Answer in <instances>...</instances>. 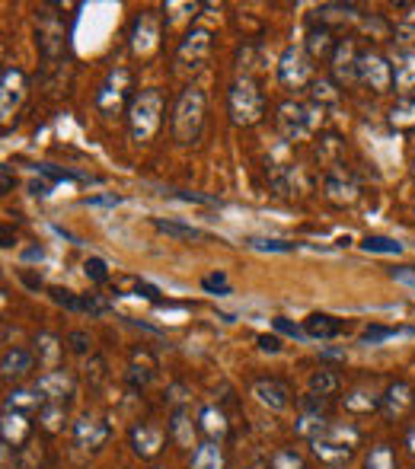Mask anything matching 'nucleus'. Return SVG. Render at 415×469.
Segmentation results:
<instances>
[{"mask_svg":"<svg viewBox=\"0 0 415 469\" xmlns=\"http://www.w3.org/2000/svg\"><path fill=\"white\" fill-rule=\"evenodd\" d=\"M205 112H208V99L205 90L189 83V87L179 93L173 109V135L179 144H195L201 137V128H205Z\"/></svg>","mask_w":415,"mask_h":469,"instance_id":"f257e3e1","label":"nucleus"},{"mask_svg":"<svg viewBox=\"0 0 415 469\" xmlns=\"http://www.w3.org/2000/svg\"><path fill=\"white\" fill-rule=\"evenodd\" d=\"M160 115H163V93L160 90H141V93L131 99V109H128V131H131V141L147 144L160 131Z\"/></svg>","mask_w":415,"mask_h":469,"instance_id":"f03ea898","label":"nucleus"},{"mask_svg":"<svg viewBox=\"0 0 415 469\" xmlns=\"http://www.w3.org/2000/svg\"><path fill=\"white\" fill-rule=\"evenodd\" d=\"M227 112H231V121L239 128L259 125L265 115L262 93L255 87L253 77H237L231 83V93H227Z\"/></svg>","mask_w":415,"mask_h":469,"instance_id":"7ed1b4c3","label":"nucleus"},{"mask_svg":"<svg viewBox=\"0 0 415 469\" xmlns=\"http://www.w3.org/2000/svg\"><path fill=\"white\" fill-rule=\"evenodd\" d=\"M131 74L125 67H112L109 77L103 80V87L96 90V109L103 119H115L125 112V106L131 109Z\"/></svg>","mask_w":415,"mask_h":469,"instance_id":"20e7f679","label":"nucleus"},{"mask_svg":"<svg viewBox=\"0 0 415 469\" xmlns=\"http://www.w3.org/2000/svg\"><path fill=\"white\" fill-rule=\"evenodd\" d=\"M208 55H211V32L192 29L189 35L179 42V48H176V71L179 74L199 71L201 64L208 61Z\"/></svg>","mask_w":415,"mask_h":469,"instance_id":"39448f33","label":"nucleus"},{"mask_svg":"<svg viewBox=\"0 0 415 469\" xmlns=\"http://www.w3.org/2000/svg\"><path fill=\"white\" fill-rule=\"evenodd\" d=\"M278 80L285 87H307L310 83V58L301 48H285L278 58Z\"/></svg>","mask_w":415,"mask_h":469,"instance_id":"423d86ee","label":"nucleus"},{"mask_svg":"<svg viewBox=\"0 0 415 469\" xmlns=\"http://www.w3.org/2000/svg\"><path fill=\"white\" fill-rule=\"evenodd\" d=\"M358 80H364L374 93H390L393 90V61H387L383 55H361L358 64Z\"/></svg>","mask_w":415,"mask_h":469,"instance_id":"0eeeda50","label":"nucleus"},{"mask_svg":"<svg viewBox=\"0 0 415 469\" xmlns=\"http://www.w3.org/2000/svg\"><path fill=\"white\" fill-rule=\"evenodd\" d=\"M106 441H109V425L99 415H80L77 422H74V447L87 450V454H96Z\"/></svg>","mask_w":415,"mask_h":469,"instance_id":"6e6552de","label":"nucleus"},{"mask_svg":"<svg viewBox=\"0 0 415 469\" xmlns=\"http://www.w3.org/2000/svg\"><path fill=\"white\" fill-rule=\"evenodd\" d=\"M26 74L20 67H4L0 74V112H4V119H10L26 99Z\"/></svg>","mask_w":415,"mask_h":469,"instance_id":"1a4fd4ad","label":"nucleus"},{"mask_svg":"<svg viewBox=\"0 0 415 469\" xmlns=\"http://www.w3.org/2000/svg\"><path fill=\"white\" fill-rule=\"evenodd\" d=\"M249 393H253L255 403L262 409H269V412H285V409L291 406V390H287L281 380H275V377H259Z\"/></svg>","mask_w":415,"mask_h":469,"instance_id":"9d476101","label":"nucleus"},{"mask_svg":"<svg viewBox=\"0 0 415 469\" xmlns=\"http://www.w3.org/2000/svg\"><path fill=\"white\" fill-rule=\"evenodd\" d=\"M313 112L307 109V106L301 103H285L278 109V128H281V135L291 137V141H301L307 131L313 128Z\"/></svg>","mask_w":415,"mask_h":469,"instance_id":"9b49d317","label":"nucleus"},{"mask_svg":"<svg viewBox=\"0 0 415 469\" xmlns=\"http://www.w3.org/2000/svg\"><path fill=\"white\" fill-rule=\"evenodd\" d=\"M32 390L39 393L45 403H58V406H64V403L74 396V377L67 374V371H45Z\"/></svg>","mask_w":415,"mask_h":469,"instance_id":"f8f14e48","label":"nucleus"},{"mask_svg":"<svg viewBox=\"0 0 415 469\" xmlns=\"http://www.w3.org/2000/svg\"><path fill=\"white\" fill-rule=\"evenodd\" d=\"M157 42H160V23L153 13H141L131 23V51L137 58H147L157 51Z\"/></svg>","mask_w":415,"mask_h":469,"instance_id":"ddd939ff","label":"nucleus"},{"mask_svg":"<svg viewBox=\"0 0 415 469\" xmlns=\"http://www.w3.org/2000/svg\"><path fill=\"white\" fill-rule=\"evenodd\" d=\"M163 444H167V434L157 425H135L131 428V447L141 460H153L163 450Z\"/></svg>","mask_w":415,"mask_h":469,"instance_id":"4468645a","label":"nucleus"},{"mask_svg":"<svg viewBox=\"0 0 415 469\" xmlns=\"http://www.w3.org/2000/svg\"><path fill=\"white\" fill-rule=\"evenodd\" d=\"M358 64H361V55H358V48H355V42H348V39L339 42V48H335V55H333L335 80H339V83L358 80Z\"/></svg>","mask_w":415,"mask_h":469,"instance_id":"2eb2a0df","label":"nucleus"},{"mask_svg":"<svg viewBox=\"0 0 415 469\" xmlns=\"http://www.w3.org/2000/svg\"><path fill=\"white\" fill-rule=\"evenodd\" d=\"M412 406H415V390L409 387V383L396 380V383H390V387H387L380 409L390 415V418H403V415H406Z\"/></svg>","mask_w":415,"mask_h":469,"instance_id":"dca6fc26","label":"nucleus"},{"mask_svg":"<svg viewBox=\"0 0 415 469\" xmlns=\"http://www.w3.org/2000/svg\"><path fill=\"white\" fill-rule=\"evenodd\" d=\"M32 422L29 415L23 412H10L4 409V418H0V434H4V447H23L29 441Z\"/></svg>","mask_w":415,"mask_h":469,"instance_id":"f3484780","label":"nucleus"},{"mask_svg":"<svg viewBox=\"0 0 415 469\" xmlns=\"http://www.w3.org/2000/svg\"><path fill=\"white\" fill-rule=\"evenodd\" d=\"M358 20V7L351 4H323L317 7L313 13V23L310 26H323V29H333V26H348Z\"/></svg>","mask_w":415,"mask_h":469,"instance_id":"a211bd4d","label":"nucleus"},{"mask_svg":"<svg viewBox=\"0 0 415 469\" xmlns=\"http://www.w3.org/2000/svg\"><path fill=\"white\" fill-rule=\"evenodd\" d=\"M199 428L208 441H217V444L231 434V422H227V415H223L217 406H201L199 409Z\"/></svg>","mask_w":415,"mask_h":469,"instance_id":"6ab92c4d","label":"nucleus"},{"mask_svg":"<svg viewBox=\"0 0 415 469\" xmlns=\"http://www.w3.org/2000/svg\"><path fill=\"white\" fill-rule=\"evenodd\" d=\"M339 39L333 35V29H323V26H310L307 29V55L310 58H323V61H333Z\"/></svg>","mask_w":415,"mask_h":469,"instance_id":"aec40b11","label":"nucleus"},{"mask_svg":"<svg viewBox=\"0 0 415 469\" xmlns=\"http://www.w3.org/2000/svg\"><path fill=\"white\" fill-rule=\"evenodd\" d=\"M48 294H51V301H55L58 307H64V310H74V313H106V303L96 301V297H77V294H71V291H64V287H51Z\"/></svg>","mask_w":415,"mask_h":469,"instance_id":"412c9836","label":"nucleus"},{"mask_svg":"<svg viewBox=\"0 0 415 469\" xmlns=\"http://www.w3.org/2000/svg\"><path fill=\"white\" fill-rule=\"evenodd\" d=\"M35 364V355L26 348H7L4 351V361H0V374L7 380H16V377H26Z\"/></svg>","mask_w":415,"mask_h":469,"instance_id":"4be33fe9","label":"nucleus"},{"mask_svg":"<svg viewBox=\"0 0 415 469\" xmlns=\"http://www.w3.org/2000/svg\"><path fill=\"white\" fill-rule=\"evenodd\" d=\"M342 323L335 317H329V313H313V317L303 319V332H307V339H335V335L342 332Z\"/></svg>","mask_w":415,"mask_h":469,"instance_id":"5701e85b","label":"nucleus"},{"mask_svg":"<svg viewBox=\"0 0 415 469\" xmlns=\"http://www.w3.org/2000/svg\"><path fill=\"white\" fill-rule=\"evenodd\" d=\"M393 87L403 96H409L415 90V51H403L393 61Z\"/></svg>","mask_w":415,"mask_h":469,"instance_id":"b1692460","label":"nucleus"},{"mask_svg":"<svg viewBox=\"0 0 415 469\" xmlns=\"http://www.w3.org/2000/svg\"><path fill=\"white\" fill-rule=\"evenodd\" d=\"M4 409H10V412H42L45 409V399L39 396L35 390H10L7 399H4Z\"/></svg>","mask_w":415,"mask_h":469,"instance_id":"393cba45","label":"nucleus"},{"mask_svg":"<svg viewBox=\"0 0 415 469\" xmlns=\"http://www.w3.org/2000/svg\"><path fill=\"white\" fill-rule=\"evenodd\" d=\"M169 438L179 447H195V425H192L185 409H176L173 418H169Z\"/></svg>","mask_w":415,"mask_h":469,"instance_id":"a878e982","label":"nucleus"},{"mask_svg":"<svg viewBox=\"0 0 415 469\" xmlns=\"http://www.w3.org/2000/svg\"><path fill=\"white\" fill-rule=\"evenodd\" d=\"M310 447H313V454H317L323 463H329V466H339V463H348V457L355 454V450H348V447H342V444H335V441H329V438H317V441H310Z\"/></svg>","mask_w":415,"mask_h":469,"instance_id":"bb28decb","label":"nucleus"},{"mask_svg":"<svg viewBox=\"0 0 415 469\" xmlns=\"http://www.w3.org/2000/svg\"><path fill=\"white\" fill-rule=\"evenodd\" d=\"M192 469H223V450L217 441H205L192 454Z\"/></svg>","mask_w":415,"mask_h":469,"instance_id":"cd10ccee","label":"nucleus"},{"mask_svg":"<svg viewBox=\"0 0 415 469\" xmlns=\"http://www.w3.org/2000/svg\"><path fill=\"white\" fill-rule=\"evenodd\" d=\"M387 121H390L396 131H412L415 128V99L412 96L396 99V106H393L390 115H387Z\"/></svg>","mask_w":415,"mask_h":469,"instance_id":"c85d7f7f","label":"nucleus"},{"mask_svg":"<svg viewBox=\"0 0 415 469\" xmlns=\"http://www.w3.org/2000/svg\"><path fill=\"white\" fill-rule=\"evenodd\" d=\"M339 387H342V380H339V374L335 371H329V367H319V371H313L310 374V393L313 396H335L339 393Z\"/></svg>","mask_w":415,"mask_h":469,"instance_id":"c756f323","label":"nucleus"},{"mask_svg":"<svg viewBox=\"0 0 415 469\" xmlns=\"http://www.w3.org/2000/svg\"><path fill=\"white\" fill-rule=\"evenodd\" d=\"M329 431V422H326V415H319V412H301V418H297V434L307 441H317L323 438Z\"/></svg>","mask_w":415,"mask_h":469,"instance_id":"7c9ffc66","label":"nucleus"},{"mask_svg":"<svg viewBox=\"0 0 415 469\" xmlns=\"http://www.w3.org/2000/svg\"><path fill=\"white\" fill-rule=\"evenodd\" d=\"M326 199L335 201V205H355L358 201V189L339 176H326Z\"/></svg>","mask_w":415,"mask_h":469,"instance_id":"2f4dec72","label":"nucleus"},{"mask_svg":"<svg viewBox=\"0 0 415 469\" xmlns=\"http://www.w3.org/2000/svg\"><path fill=\"white\" fill-rule=\"evenodd\" d=\"M39 45L42 51H45V58H55L64 51V29L58 23H51V20H45V26H42L39 32Z\"/></svg>","mask_w":415,"mask_h":469,"instance_id":"473e14b6","label":"nucleus"},{"mask_svg":"<svg viewBox=\"0 0 415 469\" xmlns=\"http://www.w3.org/2000/svg\"><path fill=\"white\" fill-rule=\"evenodd\" d=\"M383 406V396H374V393L367 390H355L345 396V409L348 412H374V409Z\"/></svg>","mask_w":415,"mask_h":469,"instance_id":"72a5a7b5","label":"nucleus"},{"mask_svg":"<svg viewBox=\"0 0 415 469\" xmlns=\"http://www.w3.org/2000/svg\"><path fill=\"white\" fill-rule=\"evenodd\" d=\"M153 227H157L160 233H167V237H176V239H201L205 233L199 231V227H189V223H179V221H153Z\"/></svg>","mask_w":415,"mask_h":469,"instance_id":"f704fd0d","label":"nucleus"},{"mask_svg":"<svg viewBox=\"0 0 415 469\" xmlns=\"http://www.w3.org/2000/svg\"><path fill=\"white\" fill-rule=\"evenodd\" d=\"M364 469H396V454H393L390 444H377L371 447V454L364 460Z\"/></svg>","mask_w":415,"mask_h":469,"instance_id":"c9c22d12","label":"nucleus"},{"mask_svg":"<svg viewBox=\"0 0 415 469\" xmlns=\"http://www.w3.org/2000/svg\"><path fill=\"white\" fill-rule=\"evenodd\" d=\"M361 249L364 253H380V255H399L403 253V243H396L390 237H364L361 239Z\"/></svg>","mask_w":415,"mask_h":469,"instance_id":"e433bc0d","label":"nucleus"},{"mask_svg":"<svg viewBox=\"0 0 415 469\" xmlns=\"http://www.w3.org/2000/svg\"><path fill=\"white\" fill-rule=\"evenodd\" d=\"M39 425L48 431V434H58L64 428V406L58 403H45V409L39 412Z\"/></svg>","mask_w":415,"mask_h":469,"instance_id":"4c0bfd02","label":"nucleus"},{"mask_svg":"<svg viewBox=\"0 0 415 469\" xmlns=\"http://www.w3.org/2000/svg\"><path fill=\"white\" fill-rule=\"evenodd\" d=\"M35 345H39V364H55L61 358V345H58V339L51 332H42L35 339Z\"/></svg>","mask_w":415,"mask_h":469,"instance_id":"58836bf2","label":"nucleus"},{"mask_svg":"<svg viewBox=\"0 0 415 469\" xmlns=\"http://www.w3.org/2000/svg\"><path fill=\"white\" fill-rule=\"evenodd\" d=\"M271 469H307V463H303V457L294 454L291 447H281V450L271 454Z\"/></svg>","mask_w":415,"mask_h":469,"instance_id":"ea45409f","label":"nucleus"},{"mask_svg":"<svg viewBox=\"0 0 415 469\" xmlns=\"http://www.w3.org/2000/svg\"><path fill=\"white\" fill-rule=\"evenodd\" d=\"M310 93H313V99H317L319 106L339 103V90H335L333 80H313V83H310Z\"/></svg>","mask_w":415,"mask_h":469,"instance_id":"a19ab883","label":"nucleus"},{"mask_svg":"<svg viewBox=\"0 0 415 469\" xmlns=\"http://www.w3.org/2000/svg\"><path fill=\"white\" fill-rule=\"evenodd\" d=\"M399 332H412V329H393V326H367L364 332H361V342L364 345H377L383 342V339H393V335Z\"/></svg>","mask_w":415,"mask_h":469,"instance_id":"79ce46f5","label":"nucleus"},{"mask_svg":"<svg viewBox=\"0 0 415 469\" xmlns=\"http://www.w3.org/2000/svg\"><path fill=\"white\" fill-rule=\"evenodd\" d=\"M249 246L265 249V253H294L297 243H287V239H262V237H255V239H249Z\"/></svg>","mask_w":415,"mask_h":469,"instance_id":"37998d69","label":"nucleus"},{"mask_svg":"<svg viewBox=\"0 0 415 469\" xmlns=\"http://www.w3.org/2000/svg\"><path fill=\"white\" fill-rule=\"evenodd\" d=\"M83 271H87V278L96 281V285H106V281H109V269H106V262L99 255H90L87 262H83Z\"/></svg>","mask_w":415,"mask_h":469,"instance_id":"c03bdc74","label":"nucleus"},{"mask_svg":"<svg viewBox=\"0 0 415 469\" xmlns=\"http://www.w3.org/2000/svg\"><path fill=\"white\" fill-rule=\"evenodd\" d=\"M35 173H39V176H48L51 183H71V179H77V176H74V173H67V169L51 167V163H39V167H35Z\"/></svg>","mask_w":415,"mask_h":469,"instance_id":"a18cd8bd","label":"nucleus"},{"mask_svg":"<svg viewBox=\"0 0 415 469\" xmlns=\"http://www.w3.org/2000/svg\"><path fill=\"white\" fill-rule=\"evenodd\" d=\"M271 326L278 329V332H285V335H291V339H307V332H303L301 326H294L291 319H285V317H278V319H271Z\"/></svg>","mask_w":415,"mask_h":469,"instance_id":"49530a36","label":"nucleus"},{"mask_svg":"<svg viewBox=\"0 0 415 469\" xmlns=\"http://www.w3.org/2000/svg\"><path fill=\"white\" fill-rule=\"evenodd\" d=\"M390 278L396 281V285L415 287V269L412 265H399V269H390Z\"/></svg>","mask_w":415,"mask_h":469,"instance_id":"de8ad7c7","label":"nucleus"},{"mask_svg":"<svg viewBox=\"0 0 415 469\" xmlns=\"http://www.w3.org/2000/svg\"><path fill=\"white\" fill-rule=\"evenodd\" d=\"M87 380L93 383V387H99V383L106 380V361L103 358H93L87 367Z\"/></svg>","mask_w":415,"mask_h":469,"instance_id":"09e8293b","label":"nucleus"},{"mask_svg":"<svg viewBox=\"0 0 415 469\" xmlns=\"http://www.w3.org/2000/svg\"><path fill=\"white\" fill-rule=\"evenodd\" d=\"M67 342H71V351H77V355H87L90 345H93V342H90V335H87V332H80V329H77V332L67 335Z\"/></svg>","mask_w":415,"mask_h":469,"instance_id":"8fccbe9b","label":"nucleus"},{"mask_svg":"<svg viewBox=\"0 0 415 469\" xmlns=\"http://www.w3.org/2000/svg\"><path fill=\"white\" fill-rule=\"evenodd\" d=\"M205 287H208V291H217V294H231V291H227V278H223V275H208Z\"/></svg>","mask_w":415,"mask_h":469,"instance_id":"3c124183","label":"nucleus"},{"mask_svg":"<svg viewBox=\"0 0 415 469\" xmlns=\"http://www.w3.org/2000/svg\"><path fill=\"white\" fill-rule=\"evenodd\" d=\"M259 348H262V351H271V355H278V351H281V342L275 339V335H259Z\"/></svg>","mask_w":415,"mask_h":469,"instance_id":"603ef678","label":"nucleus"},{"mask_svg":"<svg viewBox=\"0 0 415 469\" xmlns=\"http://www.w3.org/2000/svg\"><path fill=\"white\" fill-rule=\"evenodd\" d=\"M42 259H45V249L42 246H29L23 253V262H42Z\"/></svg>","mask_w":415,"mask_h":469,"instance_id":"864d4df0","label":"nucleus"},{"mask_svg":"<svg viewBox=\"0 0 415 469\" xmlns=\"http://www.w3.org/2000/svg\"><path fill=\"white\" fill-rule=\"evenodd\" d=\"M119 195H99V199H90V205H119Z\"/></svg>","mask_w":415,"mask_h":469,"instance_id":"5fc2aeb1","label":"nucleus"},{"mask_svg":"<svg viewBox=\"0 0 415 469\" xmlns=\"http://www.w3.org/2000/svg\"><path fill=\"white\" fill-rule=\"evenodd\" d=\"M0 176H4V192H10V189H13V173H10V167H4V169H0Z\"/></svg>","mask_w":415,"mask_h":469,"instance_id":"6e6d98bb","label":"nucleus"},{"mask_svg":"<svg viewBox=\"0 0 415 469\" xmlns=\"http://www.w3.org/2000/svg\"><path fill=\"white\" fill-rule=\"evenodd\" d=\"M48 189H51L48 183H32V195H48Z\"/></svg>","mask_w":415,"mask_h":469,"instance_id":"4d7b16f0","label":"nucleus"},{"mask_svg":"<svg viewBox=\"0 0 415 469\" xmlns=\"http://www.w3.org/2000/svg\"><path fill=\"white\" fill-rule=\"evenodd\" d=\"M406 447H409V454H415V428H409V434H406Z\"/></svg>","mask_w":415,"mask_h":469,"instance_id":"13d9d810","label":"nucleus"},{"mask_svg":"<svg viewBox=\"0 0 415 469\" xmlns=\"http://www.w3.org/2000/svg\"><path fill=\"white\" fill-rule=\"evenodd\" d=\"M412 176H415V153H412Z\"/></svg>","mask_w":415,"mask_h":469,"instance_id":"bf43d9fd","label":"nucleus"},{"mask_svg":"<svg viewBox=\"0 0 415 469\" xmlns=\"http://www.w3.org/2000/svg\"><path fill=\"white\" fill-rule=\"evenodd\" d=\"M153 469H160V466H153Z\"/></svg>","mask_w":415,"mask_h":469,"instance_id":"052dcab7","label":"nucleus"}]
</instances>
